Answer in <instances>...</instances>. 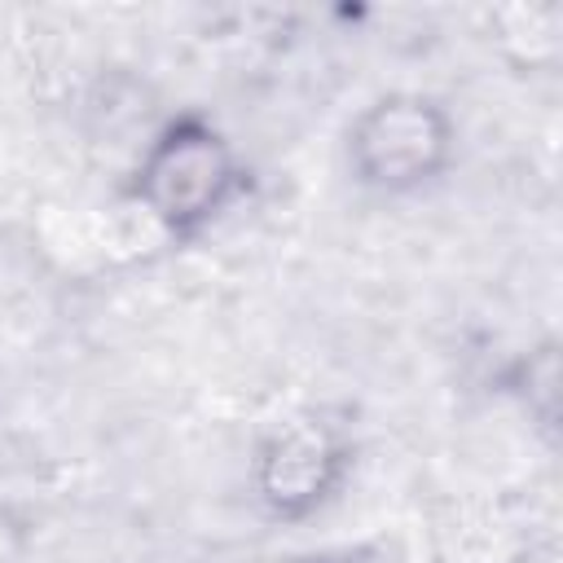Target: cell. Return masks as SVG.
Listing matches in <instances>:
<instances>
[{
	"label": "cell",
	"instance_id": "1",
	"mask_svg": "<svg viewBox=\"0 0 563 563\" xmlns=\"http://www.w3.org/2000/svg\"><path fill=\"white\" fill-rule=\"evenodd\" d=\"M255 189L260 176L242 145L207 110L194 106L167 114L119 180V198L141 211L176 251L207 242L233 211L255 198Z\"/></svg>",
	"mask_w": 563,
	"mask_h": 563
},
{
	"label": "cell",
	"instance_id": "2",
	"mask_svg": "<svg viewBox=\"0 0 563 563\" xmlns=\"http://www.w3.org/2000/svg\"><path fill=\"white\" fill-rule=\"evenodd\" d=\"M361 431L352 409L303 400L268 418L246 453V501L268 528L321 519L356 479Z\"/></svg>",
	"mask_w": 563,
	"mask_h": 563
},
{
	"label": "cell",
	"instance_id": "3",
	"mask_svg": "<svg viewBox=\"0 0 563 563\" xmlns=\"http://www.w3.org/2000/svg\"><path fill=\"white\" fill-rule=\"evenodd\" d=\"M343 176L369 198H418L440 189L462 163V119L422 88L374 92L343 123Z\"/></svg>",
	"mask_w": 563,
	"mask_h": 563
},
{
	"label": "cell",
	"instance_id": "4",
	"mask_svg": "<svg viewBox=\"0 0 563 563\" xmlns=\"http://www.w3.org/2000/svg\"><path fill=\"white\" fill-rule=\"evenodd\" d=\"M493 383H497V391L506 400L519 405L528 427L554 449L559 444V427H563V352H559V339L545 334V339L528 343L523 352H515L497 369Z\"/></svg>",
	"mask_w": 563,
	"mask_h": 563
},
{
	"label": "cell",
	"instance_id": "5",
	"mask_svg": "<svg viewBox=\"0 0 563 563\" xmlns=\"http://www.w3.org/2000/svg\"><path fill=\"white\" fill-rule=\"evenodd\" d=\"M488 31L497 53L515 70H545L563 48V9L559 4H497L488 9Z\"/></svg>",
	"mask_w": 563,
	"mask_h": 563
},
{
	"label": "cell",
	"instance_id": "6",
	"mask_svg": "<svg viewBox=\"0 0 563 563\" xmlns=\"http://www.w3.org/2000/svg\"><path fill=\"white\" fill-rule=\"evenodd\" d=\"M290 563H378V559H369L365 550H308V554H295Z\"/></svg>",
	"mask_w": 563,
	"mask_h": 563
}]
</instances>
